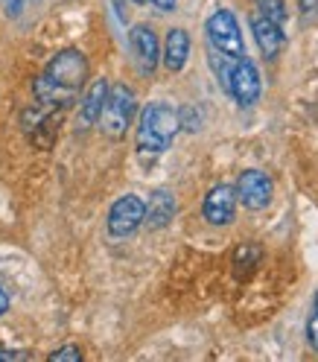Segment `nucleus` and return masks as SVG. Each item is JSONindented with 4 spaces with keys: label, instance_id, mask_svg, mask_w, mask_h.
I'll use <instances>...</instances> for the list:
<instances>
[{
    "label": "nucleus",
    "instance_id": "nucleus-1",
    "mask_svg": "<svg viewBox=\"0 0 318 362\" xmlns=\"http://www.w3.org/2000/svg\"><path fill=\"white\" fill-rule=\"evenodd\" d=\"M88 79V59L79 50H61L50 59L47 71L35 79V100L50 108H71L73 100L82 94Z\"/></svg>",
    "mask_w": 318,
    "mask_h": 362
},
{
    "label": "nucleus",
    "instance_id": "nucleus-2",
    "mask_svg": "<svg viewBox=\"0 0 318 362\" xmlns=\"http://www.w3.org/2000/svg\"><path fill=\"white\" fill-rule=\"evenodd\" d=\"M181 129V117L178 111L167 103H149L143 111H141V123H138V152L141 155H161L172 138L175 132Z\"/></svg>",
    "mask_w": 318,
    "mask_h": 362
},
{
    "label": "nucleus",
    "instance_id": "nucleus-3",
    "mask_svg": "<svg viewBox=\"0 0 318 362\" xmlns=\"http://www.w3.org/2000/svg\"><path fill=\"white\" fill-rule=\"evenodd\" d=\"M213 67H216V76H219L222 88L228 90V94H231L242 108L254 105V103L260 100L263 82H260V74H257L254 62H248L245 56L231 59V56H222V53H219L216 62H213Z\"/></svg>",
    "mask_w": 318,
    "mask_h": 362
},
{
    "label": "nucleus",
    "instance_id": "nucleus-4",
    "mask_svg": "<svg viewBox=\"0 0 318 362\" xmlns=\"http://www.w3.org/2000/svg\"><path fill=\"white\" fill-rule=\"evenodd\" d=\"M134 94L126 88V85H108V97H105V105H102V115H100V123L105 129V134L111 138H123L131 117H134Z\"/></svg>",
    "mask_w": 318,
    "mask_h": 362
},
{
    "label": "nucleus",
    "instance_id": "nucleus-5",
    "mask_svg": "<svg viewBox=\"0 0 318 362\" xmlns=\"http://www.w3.org/2000/svg\"><path fill=\"white\" fill-rule=\"evenodd\" d=\"M208 38H211V47L216 53H222V56H231V59L245 56L240 24H237V18L228 9H216L208 18Z\"/></svg>",
    "mask_w": 318,
    "mask_h": 362
},
{
    "label": "nucleus",
    "instance_id": "nucleus-6",
    "mask_svg": "<svg viewBox=\"0 0 318 362\" xmlns=\"http://www.w3.org/2000/svg\"><path fill=\"white\" fill-rule=\"evenodd\" d=\"M146 216V202L138 196H120L108 214V234L111 237H131L143 225Z\"/></svg>",
    "mask_w": 318,
    "mask_h": 362
},
{
    "label": "nucleus",
    "instance_id": "nucleus-7",
    "mask_svg": "<svg viewBox=\"0 0 318 362\" xmlns=\"http://www.w3.org/2000/svg\"><path fill=\"white\" fill-rule=\"evenodd\" d=\"M237 202L248 211H263L269 208L271 202V178L260 170H245L240 178H237Z\"/></svg>",
    "mask_w": 318,
    "mask_h": 362
},
{
    "label": "nucleus",
    "instance_id": "nucleus-8",
    "mask_svg": "<svg viewBox=\"0 0 318 362\" xmlns=\"http://www.w3.org/2000/svg\"><path fill=\"white\" fill-rule=\"evenodd\" d=\"M129 50H131V59L134 64H138L141 74H152L158 67V53H161V47H158V35L152 27H131L129 33Z\"/></svg>",
    "mask_w": 318,
    "mask_h": 362
},
{
    "label": "nucleus",
    "instance_id": "nucleus-9",
    "mask_svg": "<svg viewBox=\"0 0 318 362\" xmlns=\"http://www.w3.org/2000/svg\"><path fill=\"white\" fill-rule=\"evenodd\" d=\"M201 211L211 225H231L237 216V190L231 185H216L204 196Z\"/></svg>",
    "mask_w": 318,
    "mask_h": 362
},
{
    "label": "nucleus",
    "instance_id": "nucleus-10",
    "mask_svg": "<svg viewBox=\"0 0 318 362\" xmlns=\"http://www.w3.org/2000/svg\"><path fill=\"white\" fill-rule=\"evenodd\" d=\"M252 33H254V38H257L260 53H263L269 62H275V59L281 56V50H283V44H286L283 27L257 12V15H252Z\"/></svg>",
    "mask_w": 318,
    "mask_h": 362
},
{
    "label": "nucleus",
    "instance_id": "nucleus-11",
    "mask_svg": "<svg viewBox=\"0 0 318 362\" xmlns=\"http://www.w3.org/2000/svg\"><path fill=\"white\" fill-rule=\"evenodd\" d=\"M187 56H190V35L184 30H170L167 47H164V64H167V71H172V74L184 71Z\"/></svg>",
    "mask_w": 318,
    "mask_h": 362
},
{
    "label": "nucleus",
    "instance_id": "nucleus-12",
    "mask_svg": "<svg viewBox=\"0 0 318 362\" xmlns=\"http://www.w3.org/2000/svg\"><path fill=\"white\" fill-rule=\"evenodd\" d=\"M105 97H108V82L105 79H97L94 85L88 88V94L82 100V111H79V126H94L102 115V105H105Z\"/></svg>",
    "mask_w": 318,
    "mask_h": 362
},
{
    "label": "nucleus",
    "instance_id": "nucleus-13",
    "mask_svg": "<svg viewBox=\"0 0 318 362\" xmlns=\"http://www.w3.org/2000/svg\"><path fill=\"white\" fill-rule=\"evenodd\" d=\"M172 216H175V199H172V193L155 190L149 196V205H146V216L143 219L152 225V228H164Z\"/></svg>",
    "mask_w": 318,
    "mask_h": 362
},
{
    "label": "nucleus",
    "instance_id": "nucleus-14",
    "mask_svg": "<svg viewBox=\"0 0 318 362\" xmlns=\"http://www.w3.org/2000/svg\"><path fill=\"white\" fill-rule=\"evenodd\" d=\"M263 252H260V245L257 243H242L237 248V255H234V269H237V275L245 278V275H252V272L257 269Z\"/></svg>",
    "mask_w": 318,
    "mask_h": 362
},
{
    "label": "nucleus",
    "instance_id": "nucleus-15",
    "mask_svg": "<svg viewBox=\"0 0 318 362\" xmlns=\"http://www.w3.org/2000/svg\"><path fill=\"white\" fill-rule=\"evenodd\" d=\"M257 12L260 15H266L269 21H275V24H286V4H283V0H257Z\"/></svg>",
    "mask_w": 318,
    "mask_h": 362
},
{
    "label": "nucleus",
    "instance_id": "nucleus-16",
    "mask_svg": "<svg viewBox=\"0 0 318 362\" xmlns=\"http://www.w3.org/2000/svg\"><path fill=\"white\" fill-rule=\"evenodd\" d=\"M307 342L312 351H318V307H312V315L307 322Z\"/></svg>",
    "mask_w": 318,
    "mask_h": 362
},
{
    "label": "nucleus",
    "instance_id": "nucleus-17",
    "mask_svg": "<svg viewBox=\"0 0 318 362\" xmlns=\"http://www.w3.org/2000/svg\"><path fill=\"white\" fill-rule=\"evenodd\" d=\"M82 359V351L79 348H61V351H53L50 354V362H79Z\"/></svg>",
    "mask_w": 318,
    "mask_h": 362
},
{
    "label": "nucleus",
    "instance_id": "nucleus-18",
    "mask_svg": "<svg viewBox=\"0 0 318 362\" xmlns=\"http://www.w3.org/2000/svg\"><path fill=\"white\" fill-rule=\"evenodd\" d=\"M304 18H318V0H298Z\"/></svg>",
    "mask_w": 318,
    "mask_h": 362
},
{
    "label": "nucleus",
    "instance_id": "nucleus-19",
    "mask_svg": "<svg viewBox=\"0 0 318 362\" xmlns=\"http://www.w3.org/2000/svg\"><path fill=\"white\" fill-rule=\"evenodd\" d=\"M0 359H30V354H24V351H0Z\"/></svg>",
    "mask_w": 318,
    "mask_h": 362
},
{
    "label": "nucleus",
    "instance_id": "nucleus-20",
    "mask_svg": "<svg viewBox=\"0 0 318 362\" xmlns=\"http://www.w3.org/2000/svg\"><path fill=\"white\" fill-rule=\"evenodd\" d=\"M152 4H155L158 9H161V12H170V9H175L178 0H152Z\"/></svg>",
    "mask_w": 318,
    "mask_h": 362
},
{
    "label": "nucleus",
    "instance_id": "nucleus-21",
    "mask_svg": "<svg viewBox=\"0 0 318 362\" xmlns=\"http://www.w3.org/2000/svg\"><path fill=\"white\" fill-rule=\"evenodd\" d=\"M9 310V296H6V289H0V315H4Z\"/></svg>",
    "mask_w": 318,
    "mask_h": 362
},
{
    "label": "nucleus",
    "instance_id": "nucleus-22",
    "mask_svg": "<svg viewBox=\"0 0 318 362\" xmlns=\"http://www.w3.org/2000/svg\"><path fill=\"white\" fill-rule=\"evenodd\" d=\"M134 4H141V6H143V4H149V0H134Z\"/></svg>",
    "mask_w": 318,
    "mask_h": 362
},
{
    "label": "nucleus",
    "instance_id": "nucleus-23",
    "mask_svg": "<svg viewBox=\"0 0 318 362\" xmlns=\"http://www.w3.org/2000/svg\"><path fill=\"white\" fill-rule=\"evenodd\" d=\"M315 307H318V292H315Z\"/></svg>",
    "mask_w": 318,
    "mask_h": 362
}]
</instances>
